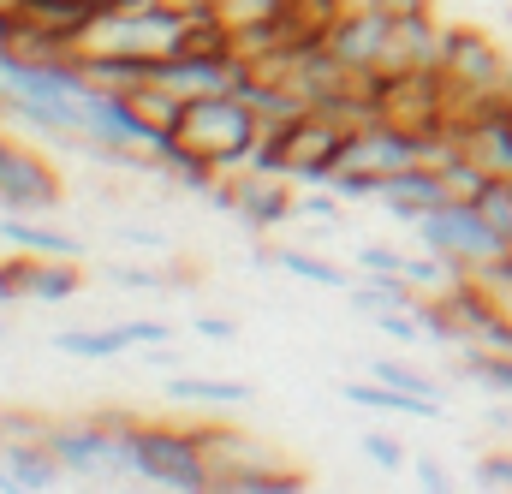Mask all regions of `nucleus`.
<instances>
[{"mask_svg":"<svg viewBox=\"0 0 512 494\" xmlns=\"http://www.w3.org/2000/svg\"><path fill=\"white\" fill-rule=\"evenodd\" d=\"M251 60L239 48H209V54H161L149 60V84L179 96V102H203V96H239L251 84Z\"/></svg>","mask_w":512,"mask_h":494,"instance_id":"obj_4","label":"nucleus"},{"mask_svg":"<svg viewBox=\"0 0 512 494\" xmlns=\"http://www.w3.org/2000/svg\"><path fill=\"white\" fill-rule=\"evenodd\" d=\"M0 340H6V322H0Z\"/></svg>","mask_w":512,"mask_h":494,"instance_id":"obj_34","label":"nucleus"},{"mask_svg":"<svg viewBox=\"0 0 512 494\" xmlns=\"http://www.w3.org/2000/svg\"><path fill=\"white\" fill-rule=\"evenodd\" d=\"M126 334H131V346H167V322H126Z\"/></svg>","mask_w":512,"mask_h":494,"instance_id":"obj_28","label":"nucleus"},{"mask_svg":"<svg viewBox=\"0 0 512 494\" xmlns=\"http://www.w3.org/2000/svg\"><path fill=\"white\" fill-rule=\"evenodd\" d=\"M358 268H364V274H399V268H405V250L364 245V250H358Z\"/></svg>","mask_w":512,"mask_h":494,"instance_id":"obj_23","label":"nucleus"},{"mask_svg":"<svg viewBox=\"0 0 512 494\" xmlns=\"http://www.w3.org/2000/svg\"><path fill=\"white\" fill-rule=\"evenodd\" d=\"M54 203H60L54 167L42 155H30V149H18V143L0 137V209H12V215H48Z\"/></svg>","mask_w":512,"mask_h":494,"instance_id":"obj_8","label":"nucleus"},{"mask_svg":"<svg viewBox=\"0 0 512 494\" xmlns=\"http://www.w3.org/2000/svg\"><path fill=\"white\" fill-rule=\"evenodd\" d=\"M173 143L191 149L197 161H209L215 173H245L262 143V120L245 96H203V102H185L179 120H173Z\"/></svg>","mask_w":512,"mask_h":494,"instance_id":"obj_1","label":"nucleus"},{"mask_svg":"<svg viewBox=\"0 0 512 494\" xmlns=\"http://www.w3.org/2000/svg\"><path fill=\"white\" fill-rule=\"evenodd\" d=\"M42 441L66 477H131V423H54Z\"/></svg>","mask_w":512,"mask_h":494,"instance_id":"obj_5","label":"nucleus"},{"mask_svg":"<svg viewBox=\"0 0 512 494\" xmlns=\"http://www.w3.org/2000/svg\"><path fill=\"white\" fill-rule=\"evenodd\" d=\"M411 471H417V489L423 494H453V477L441 471V459H411Z\"/></svg>","mask_w":512,"mask_h":494,"instance_id":"obj_25","label":"nucleus"},{"mask_svg":"<svg viewBox=\"0 0 512 494\" xmlns=\"http://www.w3.org/2000/svg\"><path fill=\"white\" fill-rule=\"evenodd\" d=\"M90 6H102V12H114V6H120V0H90Z\"/></svg>","mask_w":512,"mask_h":494,"instance_id":"obj_33","label":"nucleus"},{"mask_svg":"<svg viewBox=\"0 0 512 494\" xmlns=\"http://www.w3.org/2000/svg\"><path fill=\"white\" fill-rule=\"evenodd\" d=\"M370 6H382L387 18H417V12H429V0H370Z\"/></svg>","mask_w":512,"mask_h":494,"instance_id":"obj_29","label":"nucleus"},{"mask_svg":"<svg viewBox=\"0 0 512 494\" xmlns=\"http://www.w3.org/2000/svg\"><path fill=\"white\" fill-rule=\"evenodd\" d=\"M131 477L167 494H215V465L197 435L167 429V423H137L131 429Z\"/></svg>","mask_w":512,"mask_h":494,"instance_id":"obj_2","label":"nucleus"},{"mask_svg":"<svg viewBox=\"0 0 512 494\" xmlns=\"http://www.w3.org/2000/svg\"><path fill=\"white\" fill-rule=\"evenodd\" d=\"M108 274H114L120 286H131V292H161V286H167V280H161L155 268H131V262H114Z\"/></svg>","mask_w":512,"mask_h":494,"instance_id":"obj_24","label":"nucleus"},{"mask_svg":"<svg viewBox=\"0 0 512 494\" xmlns=\"http://www.w3.org/2000/svg\"><path fill=\"white\" fill-rule=\"evenodd\" d=\"M298 215H310V221H340V191H310V197H298Z\"/></svg>","mask_w":512,"mask_h":494,"instance_id":"obj_26","label":"nucleus"},{"mask_svg":"<svg viewBox=\"0 0 512 494\" xmlns=\"http://www.w3.org/2000/svg\"><path fill=\"white\" fill-rule=\"evenodd\" d=\"M197 334L215 340V346H233V340H239V328H233L227 316H197Z\"/></svg>","mask_w":512,"mask_h":494,"instance_id":"obj_27","label":"nucleus"},{"mask_svg":"<svg viewBox=\"0 0 512 494\" xmlns=\"http://www.w3.org/2000/svg\"><path fill=\"white\" fill-rule=\"evenodd\" d=\"M376 381H393V387H405V393H429V399H441V381H429V375L417 370V364H399V358H376L370 364Z\"/></svg>","mask_w":512,"mask_h":494,"instance_id":"obj_19","label":"nucleus"},{"mask_svg":"<svg viewBox=\"0 0 512 494\" xmlns=\"http://www.w3.org/2000/svg\"><path fill=\"white\" fill-rule=\"evenodd\" d=\"M346 292H352V310H358V316H370V322L387 316V310H411V304L423 298L405 274H370L364 286H346Z\"/></svg>","mask_w":512,"mask_h":494,"instance_id":"obj_13","label":"nucleus"},{"mask_svg":"<svg viewBox=\"0 0 512 494\" xmlns=\"http://www.w3.org/2000/svg\"><path fill=\"white\" fill-rule=\"evenodd\" d=\"M477 489L489 494H512V453H489V459H477V477H471Z\"/></svg>","mask_w":512,"mask_h":494,"instance_id":"obj_22","label":"nucleus"},{"mask_svg":"<svg viewBox=\"0 0 512 494\" xmlns=\"http://www.w3.org/2000/svg\"><path fill=\"white\" fill-rule=\"evenodd\" d=\"M0 239L18 250V256H60V262H78L84 256V239H66V233H54V227H36L30 215H0Z\"/></svg>","mask_w":512,"mask_h":494,"instance_id":"obj_12","label":"nucleus"},{"mask_svg":"<svg viewBox=\"0 0 512 494\" xmlns=\"http://www.w3.org/2000/svg\"><path fill=\"white\" fill-rule=\"evenodd\" d=\"M54 352L84 358V364H108V358L131 352V334L126 322H114V328H66V334H54Z\"/></svg>","mask_w":512,"mask_h":494,"instance_id":"obj_14","label":"nucleus"},{"mask_svg":"<svg viewBox=\"0 0 512 494\" xmlns=\"http://www.w3.org/2000/svg\"><path fill=\"white\" fill-rule=\"evenodd\" d=\"M340 393H346L358 411H382V417H411V423H435V417H441V399L405 393V387H393V381H346Z\"/></svg>","mask_w":512,"mask_h":494,"instance_id":"obj_11","label":"nucleus"},{"mask_svg":"<svg viewBox=\"0 0 512 494\" xmlns=\"http://www.w3.org/2000/svg\"><path fill=\"white\" fill-rule=\"evenodd\" d=\"M167 393L173 399H185V405H251V381H203V375H173L167 381Z\"/></svg>","mask_w":512,"mask_h":494,"instance_id":"obj_15","label":"nucleus"},{"mask_svg":"<svg viewBox=\"0 0 512 494\" xmlns=\"http://www.w3.org/2000/svg\"><path fill=\"white\" fill-rule=\"evenodd\" d=\"M126 239H131L137 250H161V233H149V227H131Z\"/></svg>","mask_w":512,"mask_h":494,"instance_id":"obj_30","label":"nucleus"},{"mask_svg":"<svg viewBox=\"0 0 512 494\" xmlns=\"http://www.w3.org/2000/svg\"><path fill=\"white\" fill-rule=\"evenodd\" d=\"M268 262H280L292 280H310V286H328V292H346L352 280H346V268L340 262H322V256H310V250H292V245H280Z\"/></svg>","mask_w":512,"mask_h":494,"instance_id":"obj_17","label":"nucleus"},{"mask_svg":"<svg viewBox=\"0 0 512 494\" xmlns=\"http://www.w3.org/2000/svg\"><path fill=\"white\" fill-rule=\"evenodd\" d=\"M215 494H304V477L298 471H280V465H251V471L221 477Z\"/></svg>","mask_w":512,"mask_h":494,"instance_id":"obj_16","label":"nucleus"},{"mask_svg":"<svg viewBox=\"0 0 512 494\" xmlns=\"http://www.w3.org/2000/svg\"><path fill=\"white\" fill-rule=\"evenodd\" d=\"M328 54L346 66V72H387V48H393V18L382 6H346L334 24H328Z\"/></svg>","mask_w":512,"mask_h":494,"instance_id":"obj_6","label":"nucleus"},{"mask_svg":"<svg viewBox=\"0 0 512 494\" xmlns=\"http://www.w3.org/2000/svg\"><path fill=\"white\" fill-rule=\"evenodd\" d=\"M382 203L393 221H405V227H417L429 209H441V203H453V185H447V173L435 167V161H411V167H399V173H387L382 179Z\"/></svg>","mask_w":512,"mask_h":494,"instance_id":"obj_9","label":"nucleus"},{"mask_svg":"<svg viewBox=\"0 0 512 494\" xmlns=\"http://www.w3.org/2000/svg\"><path fill=\"white\" fill-rule=\"evenodd\" d=\"M459 364H465V375H471L483 393H501V399H512V352L465 346V352H459Z\"/></svg>","mask_w":512,"mask_h":494,"instance_id":"obj_18","label":"nucleus"},{"mask_svg":"<svg viewBox=\"0 0 512 494\" xmlns=\"http://www.w3.org/2000/svg\"><path fill=\"white\" fill-rule=\"evenodd\" d=\"M471 203H477V209H483V215H489V221L512 239V179H495V173H489V179H483V191H477Z\"/></svg>","mask_w":512,"mask_h":494,"instance_id":"obj_20","label":"nucleus"},{"mask_svg":"<svg viewBox=\"0 0 512 494\" xmlns=\"http://www.w3.org/2000/svg\"><path fill=\"white\" fill-rule=\"evenodd\" d=\"M167 6H179V12H209V6H227V0H167Z\"/></svg>","mask_w":512,"mask_h":494,"instance_id":"obj_31","label":"nucleus"},{"mask_svg":"<svg viewBox=\"0 0 512 494\" xmlns=\"http://www.w3.org/2000/svg\"><path fill=\"white\" fill-rule=\"evenodd\" d=\"M286 185H292V179H280V173H245V179H233V215H239L245 227H256V233L292 221V215H298V197H292Z\"/></svg>","mask_w":512,"mask_h":494,"instance_id":"obj_10","label":"nucleus"},{"mask_svg":"<svg viewBox=\"0 0 512 494\" xmlns=\"http://www.w3.org/2000/svg\"><path fill=\"white\" fill-rule=\"evenodd\" d=\"M441 78H447V90H453V96L489 102V96H501L507 66H501V54H495L483 36H471V30H447V48H441Z\"/></svg>","mask_w":512,"mask_h":494,"instance_id":"obj_7","label":"nucleus"},{"mask_svg":"<svg viewBox=\"0 0 512 494\" xmlns=\"http://www.w3.org/2000/svg\"><path fill=\"white\" fill-rule=\"evenodd\" d=\"M364 459H370V465H382V471H393V477L411 465L405 441H393V435H382V429H370V435H364Z\"/></svg>","mask_w":512,"mask_h":494,"instance_id":"obj_21","label":"nucleus"},{"mask_svg":"<svg viewBox=\"0 0 512 494\" xmlns=\"http://www.w3.org/2000/svg\"><path fill=\"white\" fill-rule=\"evenodd\" d=\"M0 494H18V477H12L6 465H0Z\"/></svg>","mask_w":512,"mask_h":494,"instance_id":"obj_32","label":"nucleus"},{"mask_svg":"<svg viewBox=\"0 0 512 494\" xmlns=\"http://www.w3.org/2000/svg\"><path fill=\"white\" fill-rule=\"evenodd\" d=\"M417 233H423V250H435L441 262H453V274L459 280H471L477 268H489V262H501L512 256V239L471 203V197H453V203H441V209H429L423 221H417Z\"/></svg>","mask_w":512,"mask_h":494,"instance_id":"obj_3","label":"nucleus"}]
</instances>
